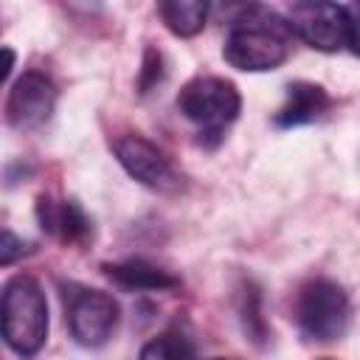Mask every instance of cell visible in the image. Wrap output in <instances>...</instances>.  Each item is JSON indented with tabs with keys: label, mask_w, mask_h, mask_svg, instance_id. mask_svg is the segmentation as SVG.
Instances as JSON below:
<instances>
[{
	"label": "cell",
	"mask_w": 360,
	"mask_h": 360,
	"mask_svg": "<svg viewBox=\"0 0 360 360\" xmlns=\"http://www.w3.org/2000/svg\"><path fill=\"white\" fill-rule=\"evenodd\" d=\"M292 28L290 20L281 17L270 6H242L228 28L222 56L231 68L248 70V73H262V70H276L278 65L287 62L292 51Z\"/></svg>",
	"instance_id": "cell-1"
},
{
	"label": "cell",
	"mask_w": 360,
	"mask_h": 360,
	"mask_svg": "<svg viewBox=\"0 0 360 360\" xmlns=\"http://www.w3.org/2000/svg\"><path fill=\"white\" fill-rule=\"evenodd\" d=\"M3 340L20 357H34L48 340V301L39 281L17 273L3 284Z\"/></svg>",
	"instance_id": "cell-2"
},
{
	"label": "cell",
	"mask_w": 360,
	"mask_h": 360,
	"mask_svg": "<svg viewBox=\"0 0 360 360\" xmlns=\"http://www.w3.org/2000/svg\"><path fill=\"white\" fill-rule=\"evenodd\" d=\"M177 110L200 127V141L205 146H217L225 127L239 118L242 96L236 84L222 76H194L177 93Z\"/></svg>",
	"instance_id": "cell-3"
},
{
	"label": "cell",
	"mask_w": 360,
	"mask_h": 360,
	"mask_svg": "<svg viewBox=\"0 0 360 360\" xmlns=\"http://www.w3.org/2000/svg\"><path fill=\"white\" fill-rule=\"evenodd\" d=\"M349 318V295L332 278H309L295 295V323L309 343H332L343 338Z\"/></svg>",
	"instance_id": "cell-4"
},
{
	"label": "cell",
	"mask_w": 360,
	"mask_h": 360,
	"mask_svg": "<svg viewBox=\"0 0 360 360\" xmlns=\"http://www.w3.org/2000/svg\"><path fill=\"white\" fill-rule=\"evenodd\" d=\"M118 318V301L104 290H76L68 298V326L79 346H104L112 338Z\"/></svg>",
	"instance_id": "cell-5"
},
{
	"label": "cell",
	"mask_w": 360,
	"mask_h": 360,
	"mask_svg": "<svg viewBox=\"0 0 360 360\" xmlns=\"http://www.w3.org/2000/svg\"><path fill=\"white\" fill-rule=\"evenodd\" d=\"M115 158L132 180H138L141 186H146L152 191L174 194L183 186V180H180L174 163L169 160V155L163 149H158L152 141H146L143 135L118 138L115 141Z\"/></svg>",
	"instance_id": "cell-6"
},
{
	"label": "cell",
	"mask_w": 360,
	"mask_h": 360,
	"mask_svg": "<svg viewBox=\"0 0 360 360\" xmlns=\"http://www.w3.org/2000/svg\"><path fill=\"white\" fill-rule=\"evenodd\" d=\"M287 20L292 34L315 51L335 53L346 45V6L340 3H292Z\"/></svg>",
	"instance_id": "cell-7"
},
{
	"label": "cell",
	"mask_w": 360,
	"mask_h": 360,
	"mask_svg": "<svg viewBox=\"0 0 360 360\" xmlns=\"http://www.w3.org/2000/svg\"><path fill=\"white\" fill-rule=\"evenodd\" d=\"M53 107H56L53 79L39 70H25L8 90L6 121L14 129H37L53 115Z\"/></svg>",
	"instance_id": "cell-8"
},
{
	"label": "cell",
	"mask_w": 360,
	"mask_h": 360,
	"mask_svg": "<svg viewBox=\"0 0 360 360\" xmlns=\"http://www.w3.org/2000/svg\"><path fill=\"white\" fill-rule=\"evenodd\" d=\"M37 219L39 228L51 236H56L65 245H79L90 236V219L82 211L79 202L73 200H51V197H39L37 200Z\"/></svg>",
	"instance_id": "cell-9"
},
{
	"label": "cell",
	"mask_w": 360,
	"mask_h": 360,
	"mask_svg": "<svg viewBox=\"0 0 360 360\" xmlns=\"http://www.w3.org/2000/svg\"><path fill=\"white\" fill-rule=\"evenodd\" d=\"M332 107L329 93L315 84V82H292L287 87V98L276 112V127L290 129V127H301V124H312L318 121L326 110Z\"/></svg>",
	"instance_id": "cell-10"
},
{
	"label": "cell",
	"mask_w": 360,
	"mask_h": 360,
	"mask_svg": "<svg viewBox=\"0 0 360 360\" xmlns=\"http://www.w3.org/2000/svg\"><path fill=\"white\" fill-rule=\"evenodd\" d=\"M104 273L129 290H177L180 278L146 259H127V262H115V264H104Z\"/></svg>",
	"instance_id": "cell-11"
},
{
	"label": "cell",
	"mask_w": 360,
	"mask_h": 360,
	"mask_svg": "<svg viewBox=\"0 0 360 360\" xmlns=\"http://www.w3.org/2000/svg\"><path fill=\"white\" fill-rule=\"evenodd\" d=\"M160 20L166 28L177 37H194L205 28L208 20V3L202 0H163L158 6Z\"/></svg>",
	"instance_id": "cell-12"
},
{
	"label": "cell",
	"mask_w": 360,
	"mask_h": 360,
	"mask_svg": "<svg viewBox=\"0 0 360 360\" xmlns=\"http://www.w3.org/2000/svg\"><path fill=\"white\" fill-rule=\"evenodd\" d=\"M138 360H194V346L180 332H163L143 343Z\"/></svg>",
	"instance_id": "cell-13"
},
{
	"label": "cell",
	"mask_w": 360,
	"mask_h": 360,
	"mask_svg": "<svg viewBox=\"0 0 360 360\" xmlns=\"http://www.w3.org/2000/svg\"><path fill=\"white\" fill-rule=\"evenodd\" d=\"M239 318H242V326H245V335L253 340V343H264L267 340V323L262 318V298H259V290L248 281L242 290H239Z\"/></svg>",
	"instance_id": "cell-14"
},
{
	"label": "cell",
	"mask_w": 360,
	"mask_h": 360,
	"mask_svg": "<svg viewBox=\"0 0 360 360\" xmlns=\"http://www.w3.org/2000/svg\"><path fill=\"white\" fill-rule=\"evenodd\" d=\"M160 82H163V56H160L155 48H146L143 65H141V73H138V90L146 96V93H152Z\"/></svg>",
	"instance_id": "cell-15"
},
{
	"label": "cell",
	"mask_w": 360,
	"mask_h": 360,
	"mask_svg": "<svg viewBox=\"0 0 360 360\" xmlns=\"http://www.w3.org/2000/svg\"><path fill=\"white\" fill-rule=\"evenodd\" d=\"M25 253H31V245L22 242V239H17L11 231H3V236H0V264L8 267L20 256H25Z\"/></svg>",
	"instance_id": "cell-16"
},
{
	"label": "cell",
	"mask_w": 360,
	"mask_h": 360,
	"mask_svg": "<svg viewBox=\"0 0 360 360\" xmlns=\"http://www.w3.org/2000/svg\"><path fill=\"white\" fill-rule=\"evenodd\" d=\"M346 45L354 56H360V3L346 6Z\"/></svg>",
	"instance_id": "cell-17"
},
{
	"label": "cell",
	"mask_w": 360,
	"mask_h": 360,
	"mask_svg": "<svg viewBox=\"0 0 360 360\" xmlns=\"http://www.w3.org/2000/svg\"><path fill=\"white\" fill-rule=\"evenodd\" d=\"M11 68H14V51H11V48H6V68H3V79H8Z\"/></svg>",
	"instance_id": "cell-18"
},
{
	"label": "cell",
	"mask_w": 360,
	"mask_h": 360,
	"mask_svg": "<svg viewBox=\"0 0 360 360\" xmlns=\"http://www.w3.org/2000/svg\"><path fill=\"white\" fill-rule=\"evenodd\" d=\"M214 360H228V357H214Z\"/></svg>",
	"instance_id": "cell-19"
}]
</instances>
